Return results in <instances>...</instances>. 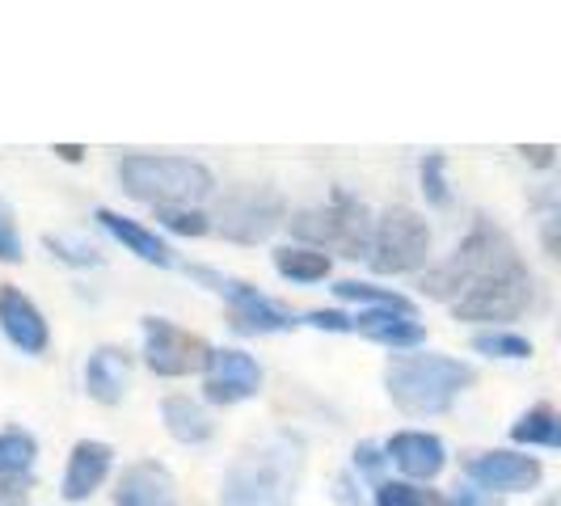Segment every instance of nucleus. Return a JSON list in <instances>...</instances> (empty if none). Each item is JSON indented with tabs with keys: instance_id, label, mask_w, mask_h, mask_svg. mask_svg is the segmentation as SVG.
Instances as JSON below:
<instances>
[{
	"instance_id": "1",
	"label": "nucleus",
	"mask_w": 561,
	"mask_h": 506,
	"mask_svg": "<svg viewBox=\"0 0 561 506\" xmlns=\"http://www.w3.org/2000/svg\"><path fill=\"white\" fill-rule=\"evenodd\" d=\"M305 473V444L291 430L253 435L232 456L220 506H291Z\"/></svg>"
},
{
	"instance_id": "2",
	"label": "nucleus",
	"mask_w": 561,
	"mask_h": 506,
	"mask_svg": "<svg viewBox=\"0 0 561 506\" xmlns=\"http://www.w3.org/2000/svg\"><path fill=\"white\" fill-rule=\"evenodd\" d=\"M478 380V371L451 355H397L385 367V389L401 414L410 418H435L448 414L456 396Z\"/></svg>"
},
{
	"instance_id": "3",
	"label": "nucleus",
	"mask_w": 561,
	"mask_h": 506,
	"mask_svg": "<svg viewBox=\"0 0 561 506\" xmlns=\"http://www.w3.org/2000/svg\"><path fill=\"white\" fill-rule=\"evenodd\" d=\"M528 304H533L528 266L519 262L515 245L503 237L499 250L490 253V262L460 291V300H451V317L456 321H515Z\"/></svg>"
},
{
	"instance_id": "4",
	"label": "nucleus",
	"mask_w": 561,
	"mask_h": 506,
	"mask_svg": "<svg viewBox=\"0 0 561 506\" xmlns=\"http://www.w3.org/2000/svg\"><path fill=\"white\" fill-rule=\"evenodd\" d=\"M123 191L140 203L157 207H186L216 191L211 169L191 161V157H152V152H127L118 161Z\"/></svg>"
},
{
	"instance_id": "5",
	"label": "nucleus",
	"mask_w": 561,
	"mask_h": 506,
	"mask_svg": "<svg viewBox=\"0 0 561 506\" xmlns=\"http://www.w3.org/2000/svg\"><path fill=\"white\" fill-rule=\"evenodd\" d=\"M431 250V228L414 207H389L376 225L371 271L376 275H414Z\"/></svg>"
},
{
	"instance_id": "6",
	"label": "nucleus",
	"mask_w": 561,
	"mask_h": 506,
	"mask_svg": "<svg viewBox=\"0 0 561 506\" xmlns=\"http://www.w3.org/2000/svg\"><path fill=\"white\" fill-rule=\"evenodd\" d=\"M186 275L198 283H211V291H220L228 300V325L241 334H287L300 325V317H291L287 309L271 304L257 287H250L245 279H228L220 271L207 266H186Z\"/></svg>"
},
{
	"instance_id": "7",
	"label": "nucleus",
	"mask_w": 561,
	"mask_h": 506,
	"mask_svg": "<svg viewBox=\"0 0 561 506\" xmlns=\"http://www.w3.org/2000/svg\"><path fill=\"white\" fill-rule=\"evenodd\" d=\"M216 346L207 337L191 334L182 325H173L165 317H144V359L157 376L182 380V376H207Z\"/></svg>"
},
{
	"instance_id": "8",
	"label": "nucleus",
	"mask_w": 561,
	"mask_h": 506,
	"mask_svg": "<svg viewBox=\"0 0 561 506\" xmlns=\"http://www.w3.org/2000/svg\"><path fill=\"white\" fill-rule=\"evenodd\" d=\"M216 232L228 237V241H241V245H257L266 241L283 220V195L266 191V186H241L232 195L220 198L216 207Z\"/></svg>"
},
{
	"instance_id": "9",
	"label": "nucleus",
	"mask_w": 561,
	"mask_h": 506,
	"mask_svg": "<svg viewBox=\"0 0 561 506\" xmlns=\"http://www.w3.org/2000/svg\"><path fill=\"white\" fill-rule=\"evenodd\" d=\"M469 481H478L481 490H499V494H528L540 485V460L519 456V451H481L473 460H465Z\"/></svg>"
},
{
	"instance_id": "10",
	"label": "nucleus",
	"mask_w": 561,
	"mask_h": 506,
	"mask_svg": "<svg viewBox=\"0 0 561 506\" xmlns=\"http://www.w3.org/2000/svg\"><path fill=\"white\" fill-rule=\"evenodd\" d=\"M203 384H207V396L216 405H237V401L257 396V389H262V367L245 350H216L207 376H203Z\"/></svg>"
},
{
	"instance_id": "11",
	"label": "nucleus",
	"mask_w": 561,
	"mask_h": 506,
	"mask_svg": "<svg viewBox=\"0 0 561 506\" xmlns=\"http://www.w3.org/2000/svg\"><path fill=\"white\" fill-rule=\"evenodd\" d=\"M0 330L22 355H43L51 342V330L38 304H30V296L13 283H0Z\"/></svg>"
},
{
	"instance_id": "12",
	"label": "nucleus",
	"mask_w": 561,
	"mask_h": 506,
	"mask_svg": "<svg viewBox=\"0 0 561 506\" xmlns=\"http://www.w3.org/2000/svg\"><path fill=\"white\" fill-rule=\"evenodd\" d=\"M389 464H397L405 478L414 481H431L444 473V464H448V448H444V439H435V435H426V430H397L393 439H389Z\"/></svg>"
},
{
	"instance_id": "13",
	"label": "nucleus",
	"mask_w": 561,
	"mask_h": 506,
	"mask_svg": "<svg viewBox=\"0 0 561 506\" xmlns=\"http://www.w3.org/2000/svg\"><path fill=\"white\" fill-rule=\"evenodd\" d=\"M114 506H178V490L165 464L157 460H136L114 490Z\"/></svg>"
},
{
	"instance_id": "14",
	"label": "nucleus",
	"mask_w": 561,
	"mask_h": 506,
	"mask_svg": "<svg viewBox=\"0 0 561 506\" xmlns=\"http://www.w3.org/2000/svg\"><path fill=\"white\" fill-rule=\"evenodd\" d=\"M114 464V448L111 444H98V439H81L72 456H68V469H64V498L68 503H84Z\"/></svg>"
},
{
	"instance_id": "15",
	"label": "nucleus",
	"mask_w": 561,
	"mask_h": 506,
	"mask_svg": "<svg viewBox=\"0 0 561 506\" xmlns=\"http://www.w3.org/2000/svg\"><path fill=\"white\" fill-rule=\"evenodd\" d=\"M127 380H131V355L118 350V346H98L84 364V389L93 401L102 405H118L127 393Z\"/></svg>"
},
{
	"instance_id": "16",
	"label": "nucleus",
	"mask_w": 561,
	"mask_h": 506,
	"mask_svg": "<svg viewBox=\"0 0 561 506\" xmlns=\"http://www.w3.org/2000/svg\"><path fill=\"white\" fill-rule=\"evenodd\" d=\"M330 211H334V245L342 257H367V245H371V211H367V203H359L355 195H342L337 191L334 203H330Z\"/></svg>"
},
{
	"instance_id": "17",
	"label": "nucleus",
	"mask_w": 561,
	"mask_h": 506,
	"mask_svg": "<svg viewBox=\"0 0 561 506\" xmlns=\"http://www.w3.org/2000/svg\"><path fill=\"white\" fill-rule=\"evenodd\" d=\"M355 330H359L367 342L393 346V350H410V346H422V342H426V325H422L419 317H405V312H393V309H367L364 317L355 321Z\"/></svg>"
},
{
	"instance_id": "18",
	"label": "nucleus",
	"mask_w": 561,
	"mask_h": 506,
	"mask_svg": "<svg viewBox=\"0 0 561 506\" xmlns=\"http://www.w3.org/2000/svg\"><path fill=\"white\" fill-rule=\"evenodd\" d=\"M98 225L106 228L123 250H131L136 257H144V262H152V266H173V250H169L152 228L136 225V220L118 216V211H111V207H102V211H98Z\"/></svg>"
},
{
	"instance_id": "19",
	"label": "nucleus",
	"mask_w": 561,
	"mask_h": 506,
	"mask_svg": "<svg viewBox=\"0 0 561 506\" xmlns=\"http://www.w3.org/2000/svg\"><path fill=\"white\" fill-rule=\"evenodd\" d=\"M161 422L178 444H207L211 430H216L207 410H198V401H191V396H165L161 401Z\"/></svg>"
},
{
	"instance_id": "20",
	"label": "nucleus",
	"mask_w": 561,
	"mask_h": 506,
	"mask_svg": "<svg viewBox=\"0 0 561 506\" xmlns=\"http://www.w3.org/2000/svg\"><path fill=\"white\" fill-rule=\"evenodd\" d=\"M275 271H279L287 283H321V279H330L334 262H330V253L287 245V250L275 253Z\"/></svg>"
},
{
	"instance_id": "21",
	"label": "nucleus",
	"mask_w": 561,
	"mask_h": 506,
	"mask_svg": "<svg viewBox=\"0 0 561 506\" xmlns=\"http://www.w3.org/2000/svg\"><path fill=\"white\" fill-rule=\"evenodd\" d=\"M38 444L26 430H0V478H26L34 469Z\"/></svg>"
},
{
	"instance_id": "22",
	"label": "nucleus",
	"mask_w": 561,
	"mask_h": 506,
	"mask_svg": "<svg viewBox=\"0 0 561 506\" xmlns=\"http://www.w3.org/2000/svg\"><path fill=\"white\" fill-rule=\"evenodd\" d=\"M334 296H342V300H359V304H376V309L405 312V317H419L414 304H410L401 291H389V287H367V283L342 279V283H334Z\"/></svg>"
},
{
	"instance_id": "23",
	"label": "nucleus",
	"mask_w": 561,
	"mask_h": 506,
	"mask_svg": "<svg viewBox=\"0 0 561 506\" xmlns=\"http://www.w3.org/2000/svg\"><path fill=\"white\" fill-rule=\"evenodd\" d=\"M473 350L490 355V359H533V342L519 334H506V330H485L473 337Z\"/></svg>"
},
{
	"instance_id": "24",
	"label": "nucleus",
	"mask_w": 561,
	"mask_h": 506,
	"mask_svg": "<svg viewBox=\"0 0 561 506\" xmlns=\"http://www.w3.org/2000/svg\"><path fill=\"white\" fill-rule=\"evenodd\" d=\"M291 237L305 241V245H330L334 241V211L330 207H317V211H300L287 220Z\"/></svg>"
},
{
	"instance_id": "25",
	"label": "nucleus",
	"mask_w": 561,
	"mask_h": 506,
	"mask_svg": "<svg viewBox=\"0 0 561 506\" xmlns=\"http://www.w3.org/2000/svg\"><path fill=\"white\" fill-rule=\"evenodd\" d=\"M157 220H161L169 232H182V237H203V232H211V216L191 211V207H157Z\"/></svg>"
},
{
	"instance_id": "26",
	"label": "nucleus",
	"mask_w": 561,
	"mask_h": 506,
	"mask_svg": "<svg viewBox=\"0 0 561 506\" xmlns=\"http://www.w3.org/2000/svg\"><path fill=\"white\" fill-rule=\"evenodd\" d=\"M376 506H444L435 494H422L405 481H380L376 485Z\"/></svg>"
},
{
	"instance_id": "27",
	"label": "nucleus",
	"mask_w": 561,
	"mask_h": 506,
	"mask_svg": "<svg viewBox=\"0 0 561 506\" xmlns=\"http://www.w3.org/2000/svg\"><path fill=\"white\" fill-rule=\"evenodd\" d=\"M422 195H426V203H435V207H448L451 203V191L448 182H444V157L439 152L422 161Z\"/></svg>"
},
{
	"instance_id": "28",
	"label": "nucleus",
	"mask_w": 561,
	"mask_h": 506,
	"mask_svg": "<svg viewBox=\"0 0 561 506\" xmlns=\"http://www.w3.org/2000/svg\"><path fill=\"white\" fill-rule=\"evenodd\" d=\"M47 250H56L59 262H68V266H98L102 257L81 245V241H59V237H47Z\"/></svg>"
},
{
	"instance_id": "29",
	"label": "nucleus",
	"mask_w": 561,
	"mask_h": 506,
	"mask_svg": "<svg viewBox=\"0 0 561 506\" xmlns=\"http://www.w3.org/2000/svg\"><path fill=\"white\" fill-rule=\"evenodd\" d=\"M0 262H9V266L22 262V237H18V225L9 220L4 207H0Z\"/></svg>"
},
{
	"instance_id": "30",
	"label": "nucleus",
	"mask_w": 561,
	"mask_h": 506,
	"mask_svg": "<svg viewBox=\"0 0 561 506\" xmlns=\"http://www.w3.org/2000/svg\"><path fill=\"white\" fill-rule=\"evenodd\" d=\"M305 325H312V330H334V334H351V330H355V317H346V312H337V309H317V312H305Z\"/></svg>"
},
{
	"instance_id": "31",
	"label": "nucleus",
	"mask_w": 561,
	"mask_h": 506,
	"mask_svg": "<svg viewBox=\"0 0 561 506\" xmlns=\"http://www.w3.org/2000/svg\"><path fill=\"white\" fill-rule=\"evenodd\" d=\"M540 245H545V253L553 262H561V203L545 216V225H540Z\"/></svg>"
},
{
	"instance_id": "32",
	"label": "nucleus",
	"mask_w": 561,
	"mask_h": 506,
	"mask_svg": "<svg viewBox=\"0 0 561 506\" xmlns=\"http://www.w3.org/2000/svg\"><path fill=\"white\" fill-rule=\"evenodd\" d=\"M385 460H389V456H380L371 444H359V448H355V464H359V473H367V478H376Z\"/></svg>"
},
{
	"instance_id": "33",
	"label": "nucleus",
	"mask_w": 561,
	"mask_h": 506,
	"mask_svg": "<svg viewBox=\"0 0 561 506\" xmlns=\"http://www.w3.org/2000/svg\"><path fill=\"white\" fill-rule=\"evenodd\" d=\"M26 478H0V503H26Z\"/></svg>"
},
{
	"instance_id": "34",
	"label": "nucleus",
	"mask_w": 561,
	"mask_h": 506,
	"mask_svg": "<svg viewBox=\"0 0 561 506\" xmlns=\"http://www.w3.org/2000/svg\"><path fill=\"white\" fill-rule=\"evenodd\" d=\"M451 506H499V503H494V498H485L481 490H469V485H465V490H456Z\"/></svg>"
},
{
	"instance_id": "35",
	"label": "nucleus",
	"mask_w": 561,
	"mask_h": 506,
	"mask_svg": "<svg viewBox=\"0 0 561 506\" xmlns=\"http://www.w3.org/2000/svg\"><path fill=\"white\" fill-rule=\"evenodd\" d=\"M519 152H524L533 165H553V148H533V143H524Z\"/></svg>"
},
{
	"instance_id": "36",
	"label": "nucleus",
	"mask_w": 561,
	"mask_h": 506,
	"mask_svg": "<svg viewBox=\"0 0 561 506\" xmlns=\"http://www.w3.org/2000/svg\"><path fill=\"white\" fill-rule=\"evenodd\" d=\"M56 152H59V157H64V161H72V165H77V161H81V157H84V148H81V143H59Z\"/></svg>"
},
{
	"instance_id": "37",
	"label": "nucleus",
	"mask_w": 561,
	"mask_h": 506,
	"mask_svg": "<svg viewBox=\"0 0 561 506\" xmlns=\"http://www.w3.org/2000/svg\"><path fill=\"white\" fill-rule=\"evenodd\" d=\"M545 448H561V418L553 414V422H549V435H545Z\"/></svg>"
}]
</instances>
